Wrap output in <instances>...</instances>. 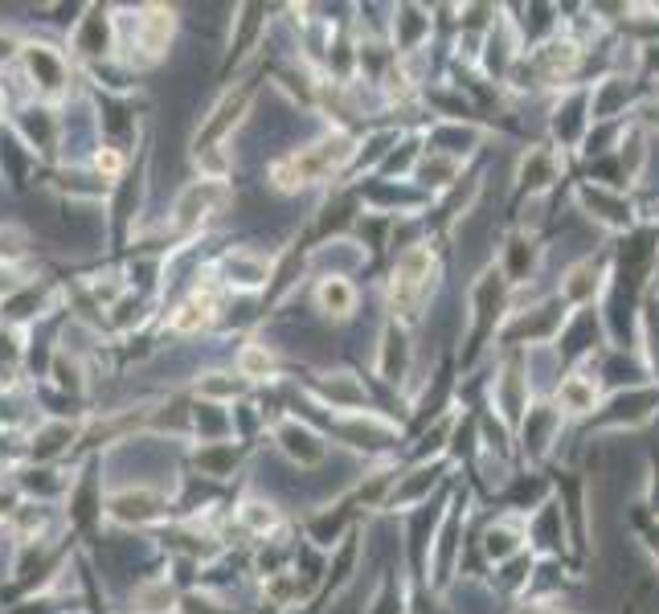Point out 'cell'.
Segmentation results:
<instances>
[{"instance_id":"1","label":"cell","mask_w":659,"mask_h":614,"mask_svg":"<svg viewBox=\"0 0 659 614\" xmlns=\"http://www.w3.org/2000/svg\"><path fill=\"white\" fill-rule=\"evenodd\" d=\"M348 156H353V140L348 136H336V140H324L307 152H295L287 160L275 164V185L279 189H299V185H312L320 177H328L332 168H340Z\"/></svg>"},{"instance_id":"2","label":"cell","mask_w":659,"mask_h":614,"mask_svg":"<svg viewBox=\"0 0 659 614\" xmlns=\"http://www.w3.org/2000/svg\"><path fill=\"white\" fill-rule=\"evenodd\" d=\"M430 271H434V258L422 246L398 258V271H393V307H398L406 320L418 316V307L426 299V287H430Z\"/></svg>"},{"instance_id":"3","label":"cell","mask_w":659,"mask_h":614,"mask_svg":"<svg viewBox=\"0 0 659 614\" xmlns=\"http://www.w3.org/2000/svg\"><path fill=\"white\" fill-rule=\"evenodd\" d=\"M320 303L328 307V312H348V307H353V287H348L344 279H328L324 287H320Z\"/></svg>"},{"instance_id":"4","label":"cell","mask_w":659,"mask_h":614,"mask_svg":"<svg viewBox=\"0 0 659 614\" xmlns=\"http://www.w3.org/2000/svg\"><path fill=\"white\" fill-rule=\"evenodd\" d=\"M209 307H213V299H209V295H197L193 303H185V307H181V316H172V328L189 332V328L205 324V320H209Z\"/></svg>"},{"instance_id":"5","label":"cell","mask_w":659,"mask_h":614,"mask_svg":"<svg viewBox=\"0 0 659 614\" xmlns=\"http://www.w3.org/2000/svg\"><path fill=\"white\" fill-rule=\"evenodd\" d=\"M561 402L569 406V410H590L594 406V385H586V381H565L561 385Z\"/></svg>"},{"instance_id":"6","label":"cell","mask_w":659,"mask_h":614,"mask_svg":"<svg viewBox=\"0 0 659 614\" xmlns=\"http://www.w3.org/2000/svg\"><path fill=\"white\" fill-rule=\"evenodd\" d=\"M246 524L258 533H267V529H275V512L262 508V504H246Z\"/></svg>"},{"instance_id":"7","label":"cell","mask_w":659,"mask_h":614,"mask_svg":"<svg viewBox=\"0 0 659 614\" xmlns=\"http://www.w3.org/2000/svg\"><path fill=\"white\" fill-rule=\"evenodd\" d=\"M267 365H271V361L262 357V353H246V357H242V369H246V373H262Z\"/></svg>"}]
</instances>
